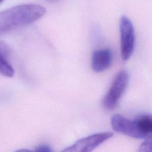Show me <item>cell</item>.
Listing matches in <instances>:
<instances>
[{
  "label": "cell",
  "mask_w": 152,
  "mask_h": 152,
  "mask_svg": "<svg viewBox=\"0 0 152 152\" xmlns=\"http://www.w3.org/2000/svg\"><path fill=\"white\" fill-rule=\"evenodd\" d=\"M46 13V9L35 4L18 5L0 12V34L30 24Z\"/></svg>",
  "instance_id": "cell-1"
},
{
  "label": "cell",
  "mask_w": 152,
  "mask_h": 152,
  "mask_svg": "<svg viewBox=\"0 0 152 152\" xmlns=\"http://www.w3.org/2000/svg\"><path fill=\"white\" fill-rule=\"evenodd\" d=\"M129 74L126 71L122 70L115 77L110 88L103 100L104 108L108 110H113L124 94L129 82Z\"/></svg>",
  "instance_id": "cell-2"
},
{
  "label": "cell",
  "mask_w": 152,
  "mask_h": 152,
  "mask_svg": "<svg viewBox=\"0 0 152 152\" xmlns=\"http://www.w3.org/2000/svg\"><path fill=\"white\" fill-rule=\"evenodd\" d=\"M121 36V55L124 61L128 60L132 55L135 46L134 28L131 21L122 16L119 22Z\"/></svg>",
  "instance_id": "cell-3"
},
{
  "label": "cell",
  "mask_w": 152,
  "mask_h": 152,
  "mask_svg": "<svg viewBox=\"0 0 152 152\" xmlns=\"http://www.w3.org/2000/svg\"><path fill=\"white\" fill-rule=\"evenodd\" d=\"M110 132H99L82 138L65 148L62 152H91L113 136Z\"/></svg>",
  "instance_id": "cell-4"
},
{
  "label": "cell",
  "mask_w": 152,
  "mask_h": 152,
  "mask_svg": "<svg viewBox=\"0 0 152 152\" xmlns=\"http://www.w3.org/2000/svg\"><path fill=\"white\" fill-rule=\"evenodd\" d=\"M110 124L112 129L116 132L136 139L146 138L140 131L134 119L130 120L120 114H115L111 118Z\"/></svg>",
  "instance_id": "cell-5"
},
{
  "label": "cell",
  "mask_w": 152,
  "mask_h": 152,
  "mask_svg": "<svg viewBox=\"0 0 152 152\" xmlns=\"http://www.w3.org/2000/svg\"><path fill=\"white\" fill-rule=\"evenodd\" d=\"M112 52L109 49H100L94 50L91 56V67L97 72L107 69L111 65Z\"/></svg>",
  "instance_id": "cell-6"
},
{
  "label": "cell",
  "mask_w": 152,
  "mask_h": 152,
  "mask_svg": "<svg viewBox=\"0 0 152 152\" xmlns=\"http://www.w3.org/2000/svg\"><path fill=\"white\" fill-rule=\"evenodd\" d=\"M9 54L8 46L0 41V74L7 77H11L14 74V69L8 61Z\"/></svg>",
  "instance_id": "cell-7"
},
{
  "label": "cell",
  "mask_w": 152,
  "mask_h": 152,
  "mask_svg": "<svg viewBox=\"0 0 152 152\" xmlns=\"http://www.w3.org/2000/svg\"><path fill=\"white\" fill-rule=\"evenodd\" d=\"M141 133L147 138L151 135L152 118L150 115L144 114L139 115L134 119Z\"/></svg>",
  "instance_id": "cell-8"
},
{
  "label": "cell",
  "mask_w": 152,
  "mask_h": 152,
  "mask_svg": "<svg viewBox=\"0 0 152 152\" xmlns=\"http://www.w3.org/2000/svg\"><path fill=\"white\" fill-rule=\"evenodd\" d=\"M152 140L151 135L145 138V140L141 143L138 148V152H151Z\"/></svg>",
  "instance_id": "cell-9"
},
{
  "label": "cell",
  "mask_w": 152,
  "mask_h": 152,
  "mask_svg": "<svg viewBox=\"0 0 152 152\" xmlns=\"http://www.w3.org/2000/svg\"><path fill=\"white\" fill-rule=\"evenodd\" d=\"M34 152H53V151L48 145L41 144L36 148Z\"/></svg>",
  "instance_id": "cell-10"
},
{
  "label": "cell",
  "mask_w": 152,
  "mask_h": 152,
  "mask_svg": "<svg viewBox=\"0 0 152 152\" xmlns=\"http://www.w3.org/2000/svg\"><path fill=\"white\" fill-rule=\"evenodd\" d=\"M15 152H31V151L27 149H20V150L15 151Z\"/></svg>",
  "instance_id": "cell-11"
},
{
  "label": "cell",
  "mask_w": 152,
  "mask_h": 152,
  "mask_svg": "<svg viewBox=\"0 0 152 152\" xmlns=\"http://www.w3.org/2000/svg\"><path fill=\"white\" fill-rule=\"evenodd\" d=\"M48 2H56V1H58V0H46Z\"/></svg>",
  "instance_id": "cell-12"
},
{
  "label": "cell",
  "mask_w": 152,
  "mask_h": 152,
  "mask_svg": "<svg viewBox=\"0 0 152 152\" xmlns=\"http://www.w3.org/2000/svg\"><path fill=\"white\" fill-rule=\"evenodd\" d=\"M4 1V0H0V4H1Z\"/></svg>",
  "instance_id": "cell-13"
}]
</instances>
